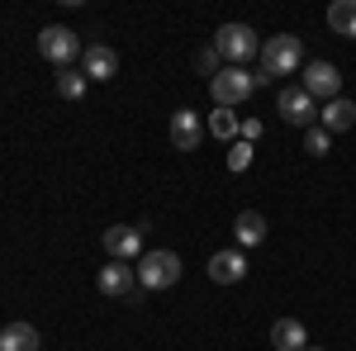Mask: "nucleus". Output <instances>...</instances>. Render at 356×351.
Here are the masks:
<instances>
[{"label": "nucleus", "instance_id": "6", "mask_svg": "<svg viewBox=\"0 0 356 351\" xmlns=\"http://www.w3.org/2000/svg\"><path fill=\"white\" fill-rule=\"evenodd\" d=\"M38 53L48 57V62H57V67H67V62H72L76 53H86V48L67 24H48L43 33H38Z\"/></svg>", "mask_w": 356, "mask_h": 351}, {"label": "nucleus", "instance_id": "3", "mask_svg": "<svg viewBox=\"0 0 356 351\" xmlns=\"http://www.w3.org/2000/svg\"><path fill=\"white\" fill-rule=\"evenodd\" d=\"M252 90H257V76H252L247 67H223V72H214V81H209L214 109H233V105H243Z\"/></svg>", "mask_w": 356, "mask_h": 351}, {"label": "nucleus", "instance_id": "23", "mask_svg": "<svg viewBox=\"0 0 356 351\" xmlns=\"http://www.w3.org/2000/svg\"><path fill=\"white\" fill-rule=\"evenodd\" d=\"M252 138H261V124L257 119H243V142H252Z\"/></svg>", "mask_w": 356, "mask_h": 351}, {"label": "nucleus", "instance_id": "10", "mask_svg": "<svg viewBox=\"0 0 356 351\" xmlns=\"http://www.w3.org/2000/svg\"><path fill=\"white\" fill-rule=\"evenodd\" d=\"M166 133H171V147H176V152H195V147L204 142V124H200L195 109H176Z\"/></svg>", "mask_w": 356, "mask_h": 351}, {"label": "nucleus", "instance_id": "24", "mask_svg": "<svg viewBox=\"0 0 356 351\" xmlns=\"http://www.w3.org/2000/svg\"><path fill=\"white\" fill-rule=\"evenodd\" d=\"M304 351H323V347H304Z\"/></svg>", "mask_w": 356, "mask_h": 351}, {"label": "nucleus", "instance_id": "1", "mask_svg": "<svg viewBox=\"0 0 356 351\" xmlns=\"http://www.w3.org/2000/svg\"><path fill=\"white\" fill-rule=\"evenodd\" d=\"M295 67H304V43L295 33H275V38L261 43V67L252 76H257V85H271L280 76H290Z\"/></svg>", "mask_w": 356, "mask_h": 351}, {"label": "nucleus", "instance_id": "12", "mask_svg": "<svg viewBox=\"0 0 356 351\" xmlns=\"http://www.w3.org/2000/svg\"><path fill=\"white\" fill-rule=\"evenodd\" d=\"M243 275H247L243 247H228V252H214V256H209V280H214V285H238Z\"/></svg>", "mask_w": 356, "mask_h": 351}, {"label": "nucleus", "instance_id": "11", "mask_svg": "<svg viewBox=\"0 0 356 351\" xmlns=\"http://www.w3.org/2000/svg\"><path fill=\"white\" fill-rule=\"evenodd\" d=\"M100 295L105 299H129L134 295V285H138V270L129 266V261H110V266H100Z\"/></svg>", "mask_w": 356, "mask_h": 351}, {"label": "nucleus", "instance_id": "20", "mask_svg": "<svg viewBox=\"0 0 356 351\" xmlns=\"http://www.w3.org/2000/svg\"><path fill=\"white\" fill-rule=\"evenodd\" d=\"M328 147H332V133L323 129V124H314V129H304V152H309V157H323Z\"/></svg>", "mask_w": 356, "mask_h": 351}, {"label": "nucleus", "instance_id": "17", "mask_svg": "<svg viewBox=\"0 0 356 351\" xmlns=\"http://www.w3.org/2000/svg\"><path fill=\"white\" fill-rule=\"evenodd\" d=\"M328 28L342 38H356V0H332L328 5Z\"/></svg>", "mask_w": 356, "mask_h": 351}, {"label": "nucleus", "instance_id": "14", "mask_svg": "<svg viewBox=\"0 0 356 351\" xmlns=\"http://www.w3.org/2000/svg\"><path fill=\"white\" fill-rule=\"evenodd\" d=\"M271 347L275 351H304L309 347V332L300 318H275L271 323Z\"/></svg>", "mask_w": 356, "mask_h": 351}, {"label": "nucleus", "instance_id": "21", "mask_svg": "<svg viewBox=\"0 0 356 351\" xmlns=\"http://www.w3.org/2000/svg\"><path fill=\"white\" fill-rule=\"evenodd\" d=\"M214 67H219V48H214V43H209V48H200V53H195V72H200V76H209V81H214Z\"/></svg>", "mask_w": 356, "mask_h": 351}, {"label": "nucleus", "instance_id": "8", "mask_svg": "<svg viewBox=\"0 0 356 351\" xmlns=\"http://www.w3.org/2000/svg\"><path fill=\"white\" fill-rule=\"evenodd\" d=\"M81 76L86 81H114L119 76V53L110 43H90L81 53Z\"/></svg>", "mask_w": 356, "mask_h": 351}, {"label": "nucleus", "instance_id": "9", "mask_svg": "<svg viewBox=\"0 0 356 351\" xmlns=\"http://www.w3.org/2000/svg\"><path fill=\"white\" fill-rule=\"evenodd\" d=\"M105 252H110V261H138L143 256V228H129V223L105 228Z\"/></svg>", "mask_w": 356, "mask_h": 351}, {"label": "nucleus", "instance_id": "7", "mask_svg": "<svg viewBox=\"0 0 356 351\" xmlns=\"http://www.w3.org/2000/svg\"><path fill=\"white\" fill-rule=\"evenodd\" d=\"M304 90L328 105V100L342 95V72H337L332 62H318V57H314V62H304Z\"/></svg>", "mask_w": 356, "mask_h": 351}, {"label": "nucleus", "instance_id": "16", "mask_svg": "<svg viewBox=\"0 0 356 351\" xmlns=\"http://www.w3.org/2000/svg\"><path fill=\"white\" fill-rule=\"evenodd\" d=\"M0 351H38V327L33 323H5L0 327Z\"/></svg>", "mask_w": 356, "mask_h": 351}, {"label": "nucleus", "instance_id": "19", "mask_svg": "<svg viewBox=\"0 0 356 351\" xmlns=\"http://www.w3.org/2000/svg\"><path fill=\"white\" fill-rule=\"evenodd\" d=\"M86 76L81 72H72V67H62V72H57V95H62V100H81L86 95Z\"/></svg>", "mask_w": 356, "mask_h": 351}, {"label": "nucleus", "instance_id": "4", "mask_svg": "<svg viewBox=\"0 0 356 351\" xmlns=\"http://www.w3.org/2000/svg\"><path fill=\"white\" fill-rule=\"evenodd\" d=\"M134 270H138V285L143 290H166V285L181 280V256L176 252H143Z\"/></svg>", "mask_w": 356, "mask_h": 351}, {"label": "nucleus", "instance_id": "18", "mask_svg": "<svg viewBox=\"0 0 356 351\" xmlns=\"http://www.w3.org/2000/svg\"><path fill=\"white\" fill-rule=\"evenodd\" d=\"M209 133L223 138V142H233V138L243 133V119H238L233 109H214V114H209Z\"/></svg>", "mask_w": 356, "mask_h": 351}, {"label": "nucleus", "instance_id": "13", "mask_svg": "<svg viewBox=\"0 0 356 351\" xmlns=\"http://www.w3.org/2000/svg\"><path fill=\"white\" fill-rule=\"evenodd\" d=\"M318 124H323L328 133H347V129L356 124V100H347V95L328 100V105L318 109Z\"/></svg>", "mask_w": 356, "mask_h": 351}, {"label": "nucleus", "instance_id": "5", "mask_svg": "<svg viewBox=\"0 0 356 351\" xmlns=\"http://www.w3.org/2000/svg\"><path fill=\"white\" fill-rule=\"evenodd\" d=\"M275 114H280L285 124L314 129V119H318V100H314L304 85H280V95H275Z\"/></svg>", "mask_w": 356, "mask_h": 351}, {"label": "nucleus", "instance_id": "15", "mask_svg": "<svg viewBox=\"0 0 356 351\" xmlns=\"http://www.w3.org/2000/svg\"><path fill=\"white\" fill-rule=\"evenodd\" d=\"M233 238H238V247H257V243H266V218L257 214V209H243V214L233 218Z\"/></svg>", "mask_w": 356, "mask_h": 351}, {"label": "nucleus", "instance_id": "2", "mask_svg": "<svg viewBox=\"0 0 356 351\" xmlns=\"http://www.w3.org/2000/svg\"><path fill=\"white\" fill-rule=\"evenodd\" d=\"M214 48H219V57H228L233 67H243L252 57H261V38H257L252 24H223L219 33H214Z\"/></svg>", "mask_w": 356, "mask_h": 351}, {"label": "nucleus", "instance_id": "22", "mask_svg": "<svg viewBox=\"0 0 356 351\" xmlns=\"http://www.w3.org/2000/svg\"><path fill=\"white\" fill-rule=\"evenodd\" d=\"M252 166V142H233L228 147V171H247Z\"/></svg>", "mask_w": 356, "mask_h": 351}]
</instances>
